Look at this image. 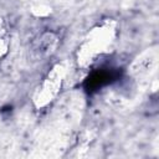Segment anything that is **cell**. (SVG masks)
<instances>
[{
	"label": "cell",
	"mask_w": 159,
	"mask_h": 159,
	"mask_svg": "<svg viewBox=\"0 0 159 159\" xmlns=\"http://www.w3.org/2000/svg\"><path fill=\"white\" fill-rule=\"evenodd\" d=\"M119 68L112 66H99L89 72L84 81V89L88 93H94L119 78Z\"/></svg>",
	"instance_id": "6da1fadb"
}]
</instances>
